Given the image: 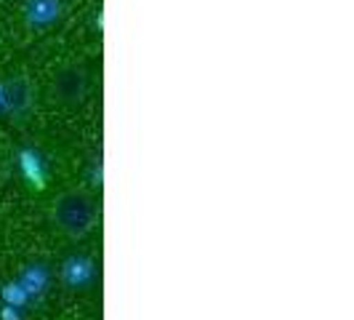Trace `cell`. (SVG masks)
<instances>
[{
  "mask_svg": "<svg viewBox=\"0 0 354 320\" xmlns=\"http://www.w3.org/2000/svg\"><path fill=\"white\" fill-rule=\"evenodd\" d=\"M53 222L70 238L88 235L91 227H93V200L83 190L62 193L53 203Z\"/></svg>",
  "mask_w": 354,
  "mask_h": 320,
  "instance_id": "1",
  "label": "cell"
},
{
  "mask_svg": "<svg viewBox=\"0 0 354 320\" xmlns=\"http://www.w3.org/2000/svg\"><path fill=\"white\" fill-rule=\"evenodd\" d=\"M86 91H88V75L83 67H67V70H62L56 75V83H53V94L62 99V102H67V105H75V102H80L83 96H86Z\"/></svg>",
  "mask_w": 354,
  "mask_h": 320,
  "instance_id": "2",
  "label": "cell"
},
{
  "mask_svg": "<svg viewBox=\"0 0 354 320\" xmlns=\"http://www.w3.org/2000/svg\"><path fill=\"white\" fill-rule=\"evenodd\" d=\"M62 14V0H27L24 3V17L30 27H51Z\"/></svg>",
  "mask_w": 354,
  "mask_h": 320,
  "instance_id": "3",
  "label": "cell"
},
{
  "mask_svg": "<svg viewBox=\"0 0 354 320\" xmlns=\"http://www.w3.org/2000/svg\"><path fill=\"white\" fill-rule=\"evenodd\" d=\"M6 102H8V109L14 112V115H21V112H27L30 109V86H27V80H11L8 86H6Z\"/></svg>",
  "mask_w": 354,
  "mask_h": 320,
  "instance_id": "4",
  "label": "cell"
}]
</instances>
